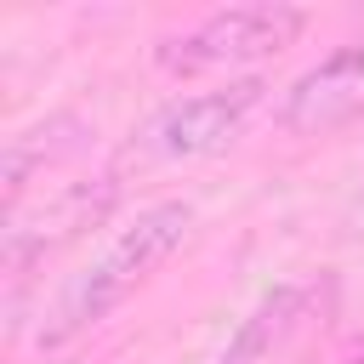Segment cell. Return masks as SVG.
<instances>
[{"mask_svg": "<svg viewBox=\"0 0 364 364\" xmlns=\"http://www.w3.org/2000/svg\"><path fill=\"white\" fill-rule=\"evenodd\" d=\"M267 97V80L245 74V80H228L216 91H193V97H176L165 108H154L136 131V159H159V165H176V159H205L216 148H228L245 119L262 108Z\"/></svg>", "mask_w": 364, "mask_h": 364, "instance_id": "3", "label": "cell"}, {"mask_svg": "<svg viewBox=\"0 0 364 364\" xmlns=\"http://www.w3.org/2000/svg\"><path fill=\"white\" fill-rule=\"evenodd\" d=\"M80 119L74 114H51V119H40V125H28V131H17V136H6V159H0V182H6V210H17L23 205V188H28V176L40 171V165H51V159H63V154H74L80 148Z\"/></svg>", "mask_w": 364, "mask_h": 364, "instance_id": "7", "label": "cell"}, {"mask_svg": "<svg viewBox=\"0 0 364 364\" xmlns=\"http://www.w3.org/2000/svg\"><path fill=\"white\" fill-rule=\"evenodd\" d=\"M188 228H193V210L182 205V199H159V205H148L85 273H74L68 279V290L51 301V313H46V324H40V347H63V341H74L80 330H91V324H102L182 239H188Z\"/></svg>", "mask_w": 364, "mask_h": 364, "instance_id": "1", "label": "cell"}, {"mask_svg": "<svg viewBox=\"0 0 364 364\" xmlns=\"http://www.w3.org/2000/svg\"><path fill=\"white\" fill-rule=\"evenodd\" d=\"M301 301H307V290H296V284L267 290V296L239 318V330L228 336V347H222L216 364H267V358L284 347V336L301 324Z\"/></svg>", "mask_w": 364, "mask_h": 364, "instance_id": "6", "label": "cell"}, {"mask_svg": "<svg viewBox=\"0 0 364 364\" xmlns=\"http://www.w3.org/2000/svg\"><path fill=\"white\" fill-rule=\"evenodd\" d=\"M114 205H119V176H91V182L57 188L34 210H6V273L23 279L51 250H63V245L85 239L91 228H102Z\"/></svg>", "mask_w": 364, "mask_h": 364, "instance_id": "4", "label": "cell"}, {"mask_svg": "<svg viewBox=\"0 0 364 364\" xmlns=\"http://www.w3.org/2000/svg\"><path fill=\"white\" fill-rule=\"evenodd\" d=\"M307 28V11L301 6H284V0H262V6H222L210 17H199L193 28L182 34H165L154 46V63L176 80H193V74H216V68H239V63H256V57H273L284 51L296 34Z\"/></svg>", "mask_w": 364, "mask_h": 364, "instance_id": "2", "label": "cell"}, {"mask_svg": "<svg viewBox=\"0 0 364 364\" xmlns=\"http://www.w3.org/2000/svg\"><path fill=\"white\" fill-rule=\"evenodd\" d=\"M358 108H364V40L336 46L307 74H296V85L279 102V119L290 131H330V125L353 119Z\"/></svg>", "mask_w": 364, "mask_h": 364, "instance_id": "5", "label": "cell"}]
</instances>
